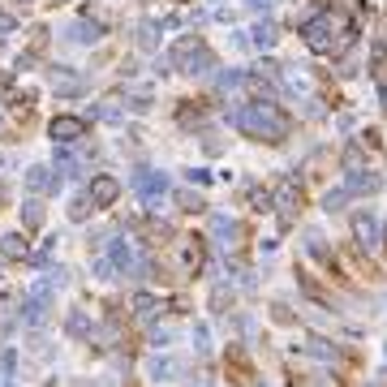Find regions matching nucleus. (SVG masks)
<instances>
[{"instance_id":"32","label":"nucleus","mask_w":387,"mask_h":387,"mask_svg":"<svg viewBox=\"0 0 387 387\" xmlns=\"http://www.w3.org/2000/svg\"><path fill=\"white\" fill-rule=\"evenodd\" d=\"M17 5H35V0H17Z\"/></svg>"},{"instance_id":"23","label":"nucleus","mask_w":387,"mask_h":387,"mask_svg":"<svg viewBox=\"0 0 387 387\" xmlns=\"http://www.w3.org/2000/svg\"><path fill=\"white\" fill-rule=\"evenodd\" d=\"M176 202H181V211H202V206H206V202H202L198 194H190V190H181Z\"/></svg>"},{"instance_id":"1","label":"nucleus","mask_w":387,"mask_h":387,"mask_svg":"<svg viewBox=\"0 0 387 387\" xmlns=\"http://www.w3.org/2000/svg\"><path fill=\"white\" fill-rule=\"evenodd\" d=\"M228 125H237L241 134H250V138H267V142H284V138H289V116H284L275 103H263V99L232 108Z\"/></svg>"},{"instance_id":"2","label":"nucleus","mask_w":387,"mask_h":387,"mask_svg":"<svg viewBox=\"0 0 387 387\" xmlns=\"http://www.w3.org/2000/svg\"><path fill=\"white\" fill-rule=\"evenodd\" d=\"M349 35H353L349 17H344V13H335V9H323V13H314V17H305V22H301V39H305V47H310V52H319V56L335 52Z\"/></svg>"},{"instance_id":"15","label":"nucleus","mask_w":387,"mask_h":387,"mask_svg":"<svg viewBox=\"0 0 387 387\" xmlns=\"http://www.w3.org/2000/svg\"><path fill=\"white\" fill-rule=\"evenodd\" d=\"M52 172H56L61 181H73V176H82V160H77V155L73 151H56V168H52Z\"/></svg>"},{"instance_id":"25","label":"nucleus","mask_w":387,"mask_h":387,"mask_svg":"<svg viewBox=\"0 0 387 387\" xmlns=\"http://www.w3.org/2000/svg\"><path fill=\"white\" fill-rule=\"evenodd\" d=\"M86 211H95V206H91V198H86V194H82V198H73L69 215H73V220H86Z\"/></svg>"},{"instance_id":"7","label":"nucleus","mask_w":387,"mask_h":387,"mask_svg":"<svg viewBox=\"0 0 387 387\" xmlns=\"http://www.w3.org/2000/svg\"><path fill=\"white\" fill-rule=\"evenodd\" d=\"M211 237L220 250H237L241 245V224L228 220V215H211Z\"/></svg>"},{"instance_id":"17","label":"nucleus","mask_w":387,"mask_h":387,"mask_svg":"<svg viewBox=\"0 0 387 387\" xmlns=\"http://www.w3.org/2000/svg\"><path fill=\"white\" fill-rule=\"evenodd\" d=\"M275 39H280L275 22H267V17H263V22H254V31H250V43H254V47H271Z\"/></svg>"},{"instance_id":"16","label":"nucleus","mask_w":387,"mask_h":387,"mask_svg":"<svg viewBox=\"0 0 387 387\" xmlns=\"http://www.w3.org/2000/svg\"><path fill=\"white\" fill-rule=\"evenodd\" d=\"M0 254L17 263V258H31V245H26V237H22V232H5V237H0Z\"/></svg>"},{"instance_id":"20","label":"nucleus","mask_w":387,"mask_h":387,"mask_svg":"<svg viewBox=\"0 0 387 387\" xmlns=\"http://www.w3.org/2000/svg\"><path fill=\"white\" fill-rule=\"evenodd\" d=\"M344 202H349V190H327L323 211H344Z\"/></svg>"},{"instance_id":"31","label":"nucleus","mask_w":387,"mask_h":387,"mask_svg":"<svg viewBox=\"0 0 387 387\" xmlns=\"http://www.w3.org/2000/svg\"><path fill=\"white\" fill-rule=\"evenodd\" d=\"M245 5H250V9H271L275 0H245Z\"/></svg>"},{"instance_id":"24","label":"nucleus","mask_w":387,"mask_h":387,"mask_svg":"<svg viewBox=\"0 0 387 387\" xmlns=\"http://www.w3.org/2000/svg\"><path fill=\"white\" fill-rule=\"evenodd\" d=\"M43 224V206L31 198V202H26V228H39Z\"/></svg>"},{"instance_id":"8","label":"nucleus","mask_w":387,"mask_h":387,"mask_svg":"<svg viewBox=\"0 0 387 387\" xmlns=\"http://www.w3.org/2000/svg\"><path fill=\"white\" fill-rule=\"evenodd\" d=\"M56 185H61V176L52 168H43V164L26 168V190H31V194H56Z\"/></svg>"},{"instance_id":"6","label":"nucleus","mask_w":387,"mask_h":387,"mask_svg":"<svg viewBox=\"0 0 387 387\" xmlns=\"http://www.w3.org/2000/svg\"><path fill=\"white\" fill-rule=\"evenodd\" d=\"M47 134H52V142L73 146L77 138H86V121H82V116H56V121L47 125Z\"/></svg>"},{"instance_id":"12","label":"nucleus","mask_w":387,"mask_h":387,"mask_svg":"<svg viewBox=\"0 0 387 387\" xmlns=\"http://www.w3.org/2000/svg\"><path fill=\"white\" fill-rule=\"evenodd\" d=\"M301 202V185H297V181L289 176V181H284V185L275 190V206H280V215H284V224H289L293 220V206Z\"/></svg>"},{"instance_id":"29","label":"nucleus","mask_w":387,"mask_h":387,"mask_svg":"<svg viewBox=\"0 0 387 387\" xmlns=\"http://www.w3.org/2000/svg\"><path fill=\"white\" fill-rule=\"evenodd\" d=\"M13 31H17V22L9 13H0V35H13Z\"/></svg>"},{"instance_id":"10","label":"nucleus","mask_w":387,"mask_h":387,"mask_svg":"<svg viewBox=\"0 0 387 387\" xmlns=\"http://www.w3.org/2000/svg\"><path fill=\"white\" fill-rule=\"evenodd\" d=\"M379 185H383V176H379V172H370V168H353V172H349V181H344V190H349V194H374Z\"/></svg>"},{"instance_id":"14","label":"nucleus","mask_w":387,"mask_h":387,"mask_svg":"<svg viewBox=\"0 0 387 387\" xmlns=\"http://www.w3.org/2000/svg\"><path fill=\"white\" fill-rule=\"evenodd\" d=\"M181 370H185V361H181V357H155V361H151V379H155V383H168V379H176Z\"/></svg>"},{"instance_id":"4","label":"nucleus","mask_w":387,"mask_h":387,"mask_svg":"<svg viewBox=\"0 0 387 387\" xmlns=\"http://www.w3.org/2000/svg\"><path fill=\"white\" fill-rule=\"evenodd\" d=\"M129 185H134V190L155 206V202L168 194V176H164V172H155V168H138L134 176H129Z\"/></svg>"},{"instance_id":"30","label":"nucleus","mask_w":387,"mask_h":387,"mask_svg":"<svg viewBox=\"0 0 387 387\" xmlns=\"http://www.w3.org/2000/svg\"><path fill=\"white\" fill-rule=\"evenodd\" d=\"M190 181H194V185H206V181H211V172H206V168H194Z\"/></svg>"},{"instance_id":"21","label":"nucleus","mask_w":387,"mask_h":387,"mask_svg":"<svg viewBox=\"0 0 387 387\" xmlns=\"http://www.w3.org/2000/svg\"><path fill=\"white\" fill-rule=\"evenodd\" d=\"M138 47H146V52H151V47H160V35H155V26H151V22H142V26H138Z\"/></svg>"},{"instance_id":"9","label":"nucleus","mask_w":387,"mask_h":387,"mask_svg":"<svg viewBox=\"0 0 387 387\" xmlns=\"http://www.w3.org/2000/svg\"><path fill=\"white\" fill-rule=\"evenodd\" d=\"M82 86H86L82 73H73V69H65V65L52 69V91H56V95H77Z\"/></svg>"},{"instance_id":"26","label":"nucleus","mask_w":387,"mask_h":387,"mask_svg":"<svg viewBox=\"0 0 387 387\" xmlns=\"http://www.w3.org/2000/svg\"><path fill=\"white\" fill-rule=\"evenodd\" d=\"M305 349H310V353H314V357H327V361L335 357V344H327V340H310Z\"/></svg>"},{"instance_id":"3","label":"nucleus","mask_w":387,"mask_h":387,"mask_svg":"<svg viewBox=\"0 0 387 387\" xmlns=\"http://www.w3.org/2000/svg\"><path fill=\"white\" fill-rule=\"evenodd\" d=\"M108 263L116 271H125V275H146L151 271V263H146V258H138V250H134V241H129V237H116L108 245Z\"/></svg>"},{"instance_id":"18","label":"nucleus","mask_w":387,"mask_h":387,"mask_svg":"<svg viewBox=\"0 0 387 387\" xmlns=\"http://www.w3.org/2000/svg\"><path fill=\"white\" fill-rule=\"evenodd\" d=\"M155 310H160V301H155L151 293H134V314L138 319H155Z\"/></svg>"},{"instance_id":"19","label":"nucleus","mask_w":387,"mask_h":387,"mask_svg":"<svg viewBox=\"0 0 387 387\" xmlns=\"http://www.w3.org/2000/svg\"><path fill=\"white\" fill-rule=\"evenodd\" d=\"M215 86H220V91H237V86H245V73H241V69H224V73L215 77Z\"/></svg>"},{"instance_id":"13","label":"nucleus","mask_w":387,"mask_h":387,"mask_svg":"<svg viewBox=\"0 0 387 387\" xmlns=\"http://www.w3.org/2000/svg\"><path fill=\"white\" fill-rule=\"evenodd\" d=\"M353 232H357V241H361V250H374V245H379V220H374L370 211L353 220Z\"/></svg>"},{"instance_id":"5","label":"nucleus","mask_w":387,"mask_h":387,"mask_svg":"<svg viewBox=\"0 0 387 387\" xmlns=\"http://www.w3.org/2000/svg\"><path fill=\"white\" fill-rule=\"evenodd\" d=\"M86 198H91V206H112V202L121 198V181H116L112 172H99V176H91V190H86Z\"/></svg>"},{"instance_id":"27","label":"nucleus","mask_w":387,"mask_h":387,"mask_svg":"<svg viewBox=\"0 0 387 387\" xmlns=\"http://www.w3.org/2000/svg\"><path fill=\"white\" fill-rule=\"evenodd\" d=\"M168 340H172V331H168V327H155V331H151V344H155V349H164Z\"/></svg>"},{"instance_id":"28","label":"nucleus","mask_w":387,"mask_h":387,"mask_svg":"<svg viewBox=\"0 0 387 387\" xmlns=\"http://www.w3.org/2000/svg\"><path fill=\"white\" fill-rule=\"evenodd\" d=\"M344 168H349V172H353V168H361V151H357V146H349V151H344Z\"/></svg>"},{"instance_id":"22","label":"nucleus","mask_w":387,"mask_h":387,"mask_svg":"<svg viewBox=\"0 0 387 387\" xmlns=\"http://www.w3.org/2000/svg\"><path fill=\"white\" fill-rule=\"evenodd\" d=\"M69 335H91V323H86L82 310H73V314H69Z\"/></svg>"},{"instance_id":"11","label":"nucleus","mask_w":387,"mask_h":387,"mask_svg":"<svg viewBox=\"0 0 387 387\" xmlns=\"http://www.w3.org/2000/svg\"><path fill=\"white\" fill-rule=\"evenodd\" d=\"M69 39H73V43H82V47H91V43H99V39H103V26H99L95 17H77V22L69 26Z\"/></svg>"}]
</instances>
